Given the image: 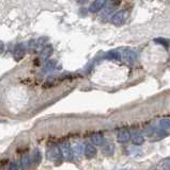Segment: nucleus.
Instances as JSON below:
<instances>
[{
	"mask_svg": "<svg viewBox=\"0 0 170 170\" xmlns=\"http://www.w3.org/2000/svg\"><path fill=\"white\" fill-rule=\"evenodd\" d=\"M154 42L157 43V44H162V45H165V46L168 45V42L164 39H154Z\"/></svg>",
	"mask_w": 170,
	"mask_h": 170,
	"instance_id": "24",
	"label": "nucleus"
},
{
	"mask_svg": "<svg viewBox=\"0 0 170 170\" xmlns=\"http://www.w3.org/2000/svg\"><path fill=\"white\" fill-rule=\"evenodd\" d=\"M83 152H85V156L87 158H93L94 156L96 155V148L94 147L93 145L91 144H88L87 146L85 147V150H83Z\"/></svg>",
	"mask_w": 170,
	"mask_h": 170,
	"instance_id": "6",
	"label": "nucleus"
},
{
	"mask_svg": "<svg viewBox=\"0 0 170 170\" xmlns=\"http://www.w3.org/2000/svg\"><path fill=\"white\" fill-rule=\"evenodd\" d=\"M56 64H57L56 61H49V62H47V64L45 65V68L43 69V70H44L45 72H46V71H52L53 69H55Z\"/></svg>",
	"mask_w": 170,
	"mask_h": 170,
	"instance_id": "18",
	"label": "nucleus"
},
{
	"mask_svg": "<svg viewBox=\"0 0 170 170\" xmlns=\"http://www.w3.org/2000/svg\"><path fill=\"white\" fill-rule=\"evenodd\" d=\"M156 130H157V129H156L155 126H147V128L144 129V134L147 136H154Z\"/></svg>",
	"mask_w": 170,
	"mask_h": 170,
	"instance_id": "17",
	"label": "nucleus"
},
{
	"mask_svg": "<svg viewBox=\"0 0 170 170\" xmlns=\"http://www.w3.org/2000/svg\"><path fill=\"white\" fill-rule=\"evenodd\" d=\"M3 50H4V44L2 42H0V53H1Z\"/></svg>",
	"mask_w": 170,
	"mask_h": 170,
	"instance_id": "25",
	"label": "nucleus"
},
{
	"mask_svg": "<svg viewBox=\"0 0 170 170\" xmlns=\"http://www.w3.org/2000/svg\"><path fill=\"white\" fill-rule=\"evenodd\" d=\"M33 165L32 163V157L30 155H24L20 161V167L23 170H27Z\"/></svg>",
	"mask_w": 170,
	"mask_h": 170,
	"instance_id": "4",
	"label": "nucleus"
},
{
	"mask_svg": "<svg viewBox=\"0 0 170 170\" xmlns=\"http://www.w3.org/2000/svg\"><path fill=\"white\" fill-rule=\"evenodd\" d=\"M82 149H83V147H82V144L76 145L74 148H73V150H74V153H78V154H80V153L82 152Z\"/></svg>",
	"mask_w": 170,
	"mask_h": 170,
	"instance_id": "22",
	"label": "nucleus"
},
{
	"mask_svg": "<svg viewBox=\"0 0 170 170\" xmlns=\"http://www.w3.org/2000/svg\"><path fill=\"white\" fill-rule=\"evenodd\" d=\"M160 129H162V130H165V131L170 129V119H167V118L162 119L160 121Z\"/></svg>",
	"mask_w": 170,
	"mask_h": 170,
	"instance_id": "15",
	"label": "nucleus"
},
{
	"mask_svg": "<svg viewBox=\"0 0 170 170\" xmlns=\"http://www.w3.org/2000/svg\"><path fill=\"white\" fill-rule=\"evenodd\" d=\"M167 135V132L165 130H162V129H157L154 134V140H158L164 138Z\"/></svg>",
	"mask_w": 170,
	"mask_h": 170,
	"instance_id": "16",
	"label": "nucleus"
},
{
	"mask_svg": "<svg viewBox=\"0 0 170 170\" xmlns=\"http://www.w3.org/2000/svg\"><path fill=\"white\" fill-rule=\"evenodd\" d=\"M32 163H33L34 166H37V164H40V162L42 161V155H41V152L39 150H36L32 154Z\"/></svg>",
	"mask_w": 170,
	"mask_h": 170,
	"instance_id": "14",
	"label": "nucleus"
},
{
	"mask_svg": "<svg viewBox=\"0 0 170 170\" xmlns=\"http://www.w3.org/2000/svg\"><path fill=\"white\" fill-rule=\"evenodd\" d=\"M113 9H115L113 7H106V8H104V11H103V13H102V17H107V16L111 15Z\"/></svg>",
	"mask_w": 170,
	"mask_h": 170,
	"instance_id": "20",
	"label": "nucleus"
},
{
	"mask_svg": "<svg viewBox=\"0 0 170 170\" xmlns=\"http://www.w3.org/2000/svg\"><path fill=\"white\" fill-rule=\"evenodd\" d=\"M128 16V14L126 11H118L111 16V23L116 26H121L126 20Z\"/></svg>",
	"mask_w": 170,
	"mask_h": 170,
	"instance_id": "1",
	"label": "nucleus"
},
{
	"mask_svg": "<svg viewBox=\"0 0 170 170\" xmlns=\"http://www.w3.org/2000/svg\"><path fill=\"white\" fill-rule=\"evenodd\" d=\"M106 58L108 60H113V61H121L122 60V54L117 50H110L106 53Z\"/></svg>",
	"mask_w": 170,
	"mask_h": 170,
	"instance_id": "9",
	"label": "nucleus"
},
{
	"mask_svg": "<svg viewBox=\"0 0 170 170\" xmlns=\"http://www.w3.org/2000/svg\"><path fill=\"white\" fill-rule=\"evenodd\" d=\"M91 142H92V144L95 145H102L103 144V137L99 135V134H96V135H93L91 137Z\"/></svg>",
	"mask_w": 170,
	"mask_h": 170,
	"instance_id": "19",
	"label": "nucleus"
},
{
	"mask_svg": "<svg viewBox=\"0 0 170 170\" xmlns=\"http://www.w3.org/2000/svg\"><path fill=\"white\" fill-rule=\"evenodd\" d=\"M129 138H131V134L128 130H122L121 132H119L118 134V142H121V144H124V142H128Z\"/></svg>",
	"mask_w": 170,
	"mask_h": 170,
	"instance_id": "8",
	"label": "nucleus"
},
{
	"mask_svg": "<svg viewBox=\"0 0 170 170\" xmlns=\"http://www.w3.org/2000/svg\"><path fill=\"white\" fill-rule=\"evenodd\" d=\"M25 52H26V49H25V47H24L23 44L16 45L15 50H14L15 60H20V59H23L24 55H25Z\"/></svg>",
	"mask_w": 170,
	"mask_h": 170,
	"instance_id": "7",
	"label": "nucleus"
},
{
	"mask_svg": "<svg viewBox=\"0 0 170 170\" xmlns=\"http://www.w3.org/2000/svg\"><path fill=\"white\" fill-rule=\"evenodd\" d=\"M48 158L52 161H57V162H60L62 160V156H63V153H62V150L57 146H54V147L50 148L48 150Z\"/></svg>",
	"mask_w": 170,
	"mask_h": 170,
	"instance_id": "2",
	"label": "nucleus"
},
{
	"mask_svg": "<svg viewBox=\"0 0 170 170\" xmlns=\"http://www.w3.org/2000/svg\"><path fill=\"white\" fill-rule=\"evenodd\" d=\"M104 5H105L104 1H99V0H98V1H93L92 3H91V5H90V12L91 13L99 12V10L103 9Z\"/></svg>",
	"mask_w": 170,
	"mask_h": 170,
	"instance_id": "10",
	"label": "nucleus"
},
{
	"mask_svg": "<svg viewBox=\"0 0 170 170\" xmlns=\"http://www.w3.org/2000/svg\"><path fill=\"white\" fill-rule=\"evenodd\" d=\"M163 167L165 170H170V158H166L163 162Z\"/></svg>",
	"mask_w": 170,
	"mask_h": 170,
	"instance_id": "23",
	"label": "nucleus"
},
{
	"mask_svg": "<svg viewBox=\"0 0 170 170\" xmlns=\"http://www.w3.org/2000/svg\"><path fill=\"white\" fill-rule=\"evenodd\" d=\"M61 150H62V153H63V156L67 161L73 160V157H74V150H73V148L70 146L69 142L63 144V146L61 147Z\"/></svg>",
	"mask_w": 170,
	"mask_h": 170,
	"instance_id": "3",
	"label": "nucleus"
},
{
	"mask_svg": "<svg viewBox=\"0 0 170 170\" xmlns=\"http://www.w3.org/2000/svg\"><path fill=\"white\" fill-rule=\"evenodd\" d=\"M122 58H123L126 62H128V64H134L135 62H136V60H137L136 53H135L134 51H132V50H126V51H124Z\"/></svg>",
	"mask_w": 170,
	"mask_h": 170,
	"instance_id": "5",
	"label": "nucleus"
},
{
	"mask_svg": "<svg viewBox=\"0 0 170 170\" xmlns=\"http://www.w3.org/2000/svg\"><path fill=\"white\" fill-rule=\"evenodd\" d=\"M144 136H142L141 134H139V133H136L133 137H132V142H133V144L136 145V146L142 145V144H144Z\"/></svg>",
	"mask_w": 170,
	"mask_h": 170,
	"instance_id": "13",
	"label": "nucleus"
},
{
	"mask_svg": "<svg viewBox=\"0 0 170 170\" xmlns=\"http://www.w3.org/2000/svg\"><path fill=\"white\" fill-rule=\"evenodd\" d=\"M113 144L112 142H105V144L103 146V151L106 154H108V155H111L112 153H113Z\"/></svg>",
	"mask_w": 170,
	"mask_h": 170,
	"instance_id": "12",
	"label": "nucleus"
},
{
	"mask_svg": "<svg viewBox=\"0 0 170 170\" xmlns=\"http://www.w3.org/2000/svg\"><path fill=\"white\" fill-rule=\"evenodd\" d=\"M52 53H53V47H52V46H50V45L45 46V47L43 48L42 52H41V60H43V61L47 60Z\"/></svg>",
	"mask_w": 170,
	"mask_h": 170,
	"instance_id": "11",
	"label": "nucleus"
},
{
	"mask_svg": "<svg viewBox=\"0 0 170 170\" xmlns=\"http://www.w3.org/2000/svg\"><path fill=\"white\" fill-rule=\"evenodd\" d=\"M18 168H20V165L16 162H12V163H10L7 170H18Z\"/></svg>",
	"mask_w": 170,
	"mask_h": 170,
	"instance_id": "21",
	"label": "nucleus"
}]
</instances>
